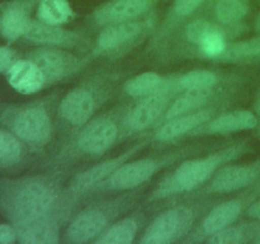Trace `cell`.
Instances as JSON below:
<instances>
[{
  "label": "cell",
  "mask_w": 260,
  "mask_h": 244,
  "mask_svg": "<svg viewBox=\"0 0 260 244\" xmlns=\"http://www.w3.org/2000/svg\"><path fill=\"white\" fill-rule=\"evenodd\" d=\"M56 195L52 188L40 179L10 182L0 193V207L12 220L15 230L29 224L50 219Z\"/></svg>",
  "instance_id": "6da1fadb"
},
{
  "label": "cell",
  "mask_w": 260,
  "mask_h": 244,
  "mask_svg": "<svg viewBox=\"0 0 260 244\" xmlns=\"http://www.w3.org/2000/svg\"><path fill=\"white\" fill-rule=\"evenodd\" d=\"M243 145L226 147L207 157L196 158V159L183 162L169 177L160 183L159 188L155 191L156 197H167L179 192H188L198 186L203 185L213 177L216 172L225 163L235 159L244 154Z\"/></svg>",
  "instance_id": "7a4b0ae2"
},
{
  "label": "cell",
  "mask_w": 260,
  "mask_h": 244,
  "mask_svg": "<svg viewBox=\"0 0 260 244\" xmlns=\"http://www.w3.org/2000/svg\"><path fill=\"white\" fill-rule=\"evenodd\" d=\"M194 215L187 206H175L155 218L141 239L144 244H168L179 240L192 228Z\"/></svg>",
  "instance_id": "3957f363"
},
{
  "label": "cell",
  "mask_w": 260,
  "mask_h": 244,
  "mask_svg": "<svg viewBox=\"0 0 260 244\" xmlns=\"http://www.w3.org/2000/svg\"><path fill=\"white\" fill-rule=\"evenodd\" d=\"M13 132L18 139L32 145H43L50 140L52 124L42 107H27L18 111L12 118Z\"/></svg>",
  "instance_id": "277c9868"
},
{
  "label": "cell",
  "mask_w": 260,
  "mask_h": 244,
  "mask_svg": "<svg viewBox=\"0 0 260 244\" xmlns=\"http://www.w3.org/2000/svg\"><path fill=\"white\" fill-rule=\"evenodd\" d=\"M162 164L164 160L155 158L126 162L102 182V187L106 190H132L147 182Z\"/></svg>",
  "instance_id": "5b68a950"
},
{
  "label": "cell",
  "mask_w": 260,
  "mask_h": 244,
  "mask_svg": "<svg viewBox=\"0 0 260 244\" xmlns=\"http://www.w3.org/2000/svg\"><path fill=\"white\" fill-rule=\"evenodd\" d=\"M29 58L37 64L46 81L50 83L63 79L78 69V58L68 51L57 48H38L30 53Z\"/></svg>",
  "instance_id": "8992f818"
},
{
  "label": "cell",
  "mask_w": 260,
  "mask_h": 244,
  "mask_svg": "<svg viewBox=\"0 0 260 244\" xmlns=\"http://www.w3.org/2000/svg\"><path fill=\"white\" fill-rule=\"evenodd\" d=\"M259 174V164L222 165L211 178L208 191L213 193L234 192L251 185Z\"/></svg>",
  "instance_id": "52a82bcc"
},
{
  "label": "cell",
  "mask_w": 260,
  "mask_h": 244,
  "mask_svg": "<svg viewBox=\"0 0 260 244\" xmlns=\"http://www.w3.org/2000/svg\"><path fill=\"white\" fill-rule=\"evenodd\" d=\"M118 136V127L112 119L101 118L89 124L79 135L78 145L84 152L102 154L107 151Z\"/></svg>",
  "instance_id": "ba28073f"
},
{
  "label": "cell",
  "mask_w": 260,
  "mask_h": 244,
  "mask_svg": "<svg viewBox=\"0 0 260 244\" xmlns=\"http://www.w3.org/2000/svg\"><path fill=\"white\" fill-rule=\"evenodd\" d=\"M152 0H109L94 13L98 24L134 20L151 7Z\"/></svg>",
  "instance_id": "9c48e42d"
},
{
  "label": "cell",
  "mask_w": 260,
  "mask_h": 244,
  "mask_svg": "<svg viewBox=\"0 0 260 244\" xmlns=\"http://www.w3.org/2000/svg\"><path fill=\"white\" fill-rule=\"evenodd\" d=\"M258 125V118L253 112L248 109H239V111L229 112L221 114L216 118L210 119L205 125L194 130V134L206 135H225L231 132L251 130Z\"/></svg>",
  "instance_id": "30bf717a"
},
{
  "label": "cell",
  "mask_w": 260,
  "mask_h": 244,
  "mask_svg": "<svg viewBox=\"0 0 260 244\" xmlns=\"http://www.w3.org/2000/svg\"><path fill=\"white\" fill-rule=\"evenodd\" d=\"M5 75L9 85L20 94L36 93L47 83L42 70L30 58L17 60Z\"/></svg>",
  "instance_id": "8fae6325"
},
{
  "label": "cell",
  "mask_w": 260,
  "mask_h": 244,
  "mask_svg": "<svg viewBox=\"0 0 260 244\" xmlns=\"http://www.w3.org/2000/svg\"><path fill=\"white\" fill-rule=\"evenodd\" d=\"M29 8L25 2L14 0L0 12V35L9 42L23 37L30 23Z\"/></svg>",
  "instance_id": "7c38bea8"
},
{
  "label": "cell",
  "mask_w": 260,
  "mask_h": 244,
  "mask_svg": "<svg viewBox=\"0 0 260 244\" xmlns=\"http://www.w3.org/2000/svg\"><path fill=\"white\" fill-rule=\"evenodd\" d=\"M168 106V96L165 92H155V93L145 96L144 101L140 102L131 111L127 125L131 130L140 131L149 127L152 122L156 121L161 112L165 111Z\"/></svg>",
  "instance_id": "4fadbf2b"
},
{
  "label": "cell",
  "mask_w": 260,
  "mask_h": 244,
  "mask_svg": "<svg viewBox=\"0 0 260 244\" xmlns=\"http://www.w3.org/2000/svg\"><path fill=\"white\" fill-rule=\"evenodd\" d=\"M95 108L93 96L88 90L76 89L65 96L60 104V113L65 121L74 126H80L90 119Z\"/></svg>",
  "instance_id": "5bb4252c"
},
{
  "label": "cell",
  "mask_w": 260,
  "mask_h": 244,
  "mask_svg": "<svg viewBox=\"0 0 260 244\" xmlns=\"http://www.w3.org/2000/svg\"><path fill=\"white\" fill-rule=\"evenodd\" d=\"M107 216L99 210H89L76 216L69 225L68 238L73 243L93 240L107 225Z\"/></svg>",
  "instance_id": "9a60e30c"
},
{
  "label": "cell",
  "mask_w": 260,
  "mask_h": 244,
  "mask_svg": "<svg viewBox=\"0 0 260 244\" xmlns=\"http://www.w3.org/2000/svg\"><path fill=\"white\" fill-rule=\"evenodd\" d=\"M212 113V109H202L168 119L167 124L162 125L161 129L157 131L156 139L159 141H170L188 132L194 131L196 129L210 121Z\"/></svg>",
  "instance_id": "2e32d148"
},
{
  "label": "cell",
  "mask_w": 260,
  "mask_h": 244,
  "mask_svg": "<svg viewBox=\"0 0 260 244\" xmlns=\"http://www.w3.org/2000/svg\"><path fill=\"white\" fill-rule=\"evenodd\" d=\"M139 149V147H134L132 150H128L124 154L118 155L116 158H112V159H107L104 162L99 163V164L94 165V167L89 168L88 170L83 172L81 174H79L76 177V179L74 180L73 190L76 192H80V191H85L88 188H90L91 186L96 185V183H102L104 179L109 177L117 168L121 167L123 163L128 162L129 158L135 154V151Z\"/></svg>",
  "instance_id": "e0dca14e"
},
{
  "label": "cell",
  "mask_w": 260,
  "mask_h": 244,
  "mask_svg": "<svg viewBox=\"0 0 260 244\" xmlns=\"http://www.w3.org/2000/svg\"><path fill=\"white\" fill-rule=\"evenodd\" d=\"M23 37L35 43L48 46H68L75 42V33L62 29L60 25H51L40 20H30Z\"/></svg>",
  "instance_id": "ac0fdd59"
},
{
  "label": "cell",
  "mask_w": 260,
  "mask_h": 244,
  "mask_svg": "<svg viewBox=\"0 0 260 244\" xmlns=\"http://www.w3.org/2000/svg\"><path fill=\"white\" fill-rule=\"evenodd\" d=\"M142 25L136 20L114 22L107 24L98 36V46L102 50H114L140 35Z\"/></svg>",
  "instance_id": "d6986e66"
},
{
  "label": "cell",
  "mask_w": 260,
  "mask_h": 244,
  "mask_svg": "<svg viewBox=\"0 0 260 244\" xmlns=\"http://www.w3.org/2000/svg\"><path fill=\"white\" fill-rule=\"evenodd\" d=\"M241 212V205L239 201H228L216 206L205 218L202 229L207 235H213L217 231L222 230L226 226L231 225Z\"/></svg>",
  "instance_id": "ffe728a7"
},
{
  "label": "cell",
  "mask_w": 260,
  "mask_h": 244,
  "mask_svg": "<svg viewBox=\"0 0 260 244\" xmlns=\"http://www.w3.org/2000/svg\"><path fill=\"white\" fill-rule=\"evenodd\" d=\"M18 241L23 244H53L57 243V230L51 219L37 221L17 229Z\"/></svg>",
  "instance_id": "44dd1931"
},
{
  "label": "cell",
  "mask_w": 260,
  "mask_h": 244,
  "mask_svg": "<svg viewBox=\"0 0 260 244\" xmlns=\"http://www.w3.org/2000/svg\"><path fill=\"white\" fill-rule=\"evenodd\" d=\"M73 14L68 0H41L36 17L40 22L51 25H61L68 22Z\"/></svg>",
  "instance_id": "7402d4cb"
},
{
  "label": "cell",
  "mask_w": 260,
  "mask_h": 244,
  "mask_svg": "<svg viewBox=\"0 0 260 244\" xmlns=\"http://www.w3.org/2000/svg\"><path fill=\"white\" fill-rule=\"evenodd\" d=\"M210 97V90H187L168 107L165 118L170 119L197 111L207 103Z\"/></svg>",
  "instance_id": "603a6c76"
},
{
  "label": "cell",
  "mask_w": 260,
  "mask_h": 244,
  "mask_svg": "<svg viewBox=\"0 0 260 244\" xmlns=\"http://www.w3.org/2000/svg\"><path fill=\"white\" fill-rule=\"evenodd\" d=\"M137 233V223L131 218L122 219L96 239L99 244H129Z\"/></svg>",
  "instance_id": "cb8c5ba5"
},
{
  "label": "cell",
  "mask_w": 260,
  "mask_h": 244,
  "mask_svg": "<svg viewBox=\"0 0 260 244\" xmlns=\"http://www.w3.org/2000/svg\"><path fill=\"white\" fill-rule=\"evenodd\" d=\"M249 12V0H217L215 15L222 24H235L240 22Z\"/></svg>",
  "instance_id": "d4e9b609"
},
{
  "label": "cell",
  "mask_w": 260,
  "mask_h": 244,
  "mask_svg": "<svg viewBox=\"0 0 260 244\" xmlns=\"http://www.w3.org/2000/svg\"><path fill=\"white\" fill-rule=\"evenodd\" d=\"M162 80L159 74L147 71L129 79L124 84V92L134 97H145L155 93L161 86Z\"/></svg>",
  "instance_id": "484cf974"
},
{
  "label": "cell",
  "mask_w": 260,
  "mask_h": 244,
  "mask_svg": "<svg viewBox=\"0 0 260 244\" xmlns=\"http://www.w3.org/2000/svg\"><path fill=\"white\" fill-rule=\"evenodd\" d=\"M260 57V37L239 41L228 45L218 58L225 61H244Z\"/></svg>",
  "instance_id": "4316f807"
},
{
  "label": "cell",
  "mask_w": 260,
  "mask_h": 244,
  "mask_svg": "<svg viewBox=\"0 0 260 244\" xmlns=\"http://www.w3.org/2000/svg\"><path fill=\"white\" fill-rule=\"evenodd\" d=\"M217 84V75L210 70H192L180 78L179 85L184 90H210Z\"/></svg>",
  "instance_id": "83f0119b"
},
{
  "label": "cell",
  "mask_w": 260,
  "mask_h": 244,
  "mask_svg": "<svg viewBox=\"0 0 260 244\" xmlns=\"http://www.w3.org/2000/svg\"><path fill=\"white\" fill-rule=\"evenodd\" d=\"M22 155V145L14 132L0 129V165H10Z\"/></svg>",
  "instance_id": "f1b7e54d"
},
{
  "label": "cell",
  "mask_w": 260,
  "mask_h": 244,
  "mask_svg": "<svg viewBox=\"0 0 260 244\" xmlns=\"http://www.w3.org/2000/svg\"><path fill=\"white\" fill-rule=\"evenodd\" d=\"M226 47V41L225 37L222 36V33L218 29H213L212 32L208 33L205 38L202 40V42L200 43V48L202 50V52L205 53L208 57H215L218 58L223 52H225Z\"/></svg>",
  "instance_id": "f546056e"
},
{
  "label": "cell",
  "mask_w": 260,
  "mask_h": 244,
  "mask_svg": "<svg viewBox=\"0 0 260 244\" xmlns=\"http://www.w3.org/2000/svg\"><path fill=\"white\" fill-rule=\"evenodd\" d=\"M215 29L212 24L206 19H196L192 23H189L185 29V36H187L188 41L194 45L200 46L203 38L208 35L210 32Z\"/></svg>",
  "instance_id": "4dcf8cb0"
},
{
  "label": "cell",
  "mask_w": 260,
  "mask_h": 244,
  "mask_svg": "<svg viewBox=\"0 0 260 244\" xmlns=\"http://www.w3.org/2000/svg\"><path fill=\"white\" fill-rule=\"evenodd\" d=\"M203 3H205V0H174L173 12L179 18L189 17Z\"/></svg>",
  "instance_id": "1f68e13d"
},
{
  "label": "cell",
  "mask_w": 260,
  "mask_h": 244,
  "mask_svg": "<svg viewBox=\"0 0 260 244\" xmlns=\"http://www.w3.org/2000/svg\"><path fill=\"white\" fill-rule=\"evenodd\" d=\"M17 61L15 52L8 46H0V74H7Z\"/></svg>",
  "instance_id": "d6a6232c"
},
{
  "label": "cell",
  "mask_w": 260,
  "mask_h": 244,
  "mask_svg": "<svg viewBox=\"0 0 260 244\" xmlns=\"http://www.w3.org/2000/svg\"><path fill=\"white\" fill-rule=\"evenodd\" d=\"M18 241L17 230L10 224H0V244H13Z\"/></svg>",
  "instance_id": "836d02e7"
},
{
  "label": "cell",
  "mask_w": 260,
  "mask_h": 244,
  "mask_svg": "<svg viewBox=\"0 0 260 244\" xmlns=\"http://www.w3.org/2000/svg\"><path fill=\"white\" fill-rule=\"evenodd\" d=\"M248 215L250 216V218L259 219L260 220V200L254 202L253 205L248 208Z\"/></svg>",
  "instance_id": "e575fe53"
},
{
  "label": "cell",
  "mask_w": 260,
  "mask_h": 244,
  "mask_svg": "<svg viewBox=\"0 0 260 244\" xmlns=\"http://www.w3.org/2000/svg\"><path fill=\"white\" fill-rule=\"evenodd\" d=\"M256 111H258V113H259V116H260V94H259L258 102H256Z\"/></svg>",
  "instance_id": "d590c367"
},
{
  "label": "cell",
  "mask_w": 260,
  "mask_h": 244,
  "mask_svg": "<svg viewBox=\"0 0 260 244\" xmlns=\"http://www.w3.org/2000/svg\"><path fill=\"white\" fill-rule=\"evenodd\" d=\"M256 29L260 30V17L258 18V20H256Z\"/></svg>",
  "instance_id": "8d00e7d4"
}]
</instances>
